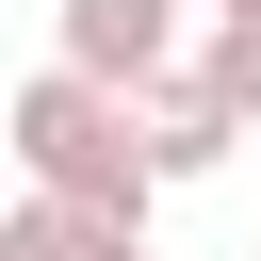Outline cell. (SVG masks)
<instances>
[{"label": "cell", "mask_w": 261, "mask_h": 261, "mask_svg": "<svg viewBox=\"0 0 261 261\" xmlns=\"http://www.w3.org/2000/svg\"><path fill=\"white\" fill-rule=\"evenodd\" d=\"M0 147L33 163V196L49 212H98V228H130L147 245V163H130V98H98V82H65V65H33L16 98H0Z\"/></svg>", "instance_id": "1"}, {"label": "cell", "mask_w": 261, "mask_h": 261, "mask_svg": "<svg viewBox=\"0 0 261 261\" xmlns=\"http://www.w3.org/2000/svg\"><path fill=\"white\" fill-rule=\"evenodd\" d=\"M228 147H245V130H228V98H212V65H196V49L130 82V163H147V179H212Z\"/></svg>", "instance_id": "2"}, {"label": "cell", "mask_w": 261, "mask_h": 261, "mask_svg": "<svg viewBox=\"0 0 261 261\" xmlns=\"http://www.w3.org/2000/svg\"><path fill=\"white\" fill-rule=\"evenodd\" d=\"M49 33H65L49 65L98 82V98H130L147 65H179V0H49Z\"/></svg>", "instance_id": "3"}, {"label": "cell", "mask_w": 261, "mask_h": 261, "mask_svg": "<svg viewBox=\"0 0 261 261\" xmlns=\"http://www.w3.org/2000/svg\"><path fill=\"white\" fill-rule=\"evenodd\" d=\"M0 261H147L130 228H98V212H49V196H16L0 212Z\"/></svg>", "instance_id": "4"}, {"label": "cell", "mask_w": 261, "mask_h": 261, "mask_svg": "<svg viewBox=\"0 0 261 261\" xmlns=\"http://www.w3.org/2000/svg\"><path fill=\"white\" fill-rule=\"evenodd\" d=\"M196 65H212V98H228V130H261V33H212Z\"/></svg>", "instance_id": "5"}, {"label": "cell", "mask_w": 261, "mask_h": 261, "mask_svg": "<svg viewBox=\"0 0 261 261\" xmlns=\"http://www.w3.org/2000/svg\"><path fill=\"white\" fill-rule=\"evenodd\" d=\"M212 33H261V0H212Z\"/></svg>", "instance_id": "6"}, {"label": "cell", "mask_w": 261, "mask_h": 261, "mask_svg": "<svg viewBox=\"0 0 261 261\" xmlns=\"http://www.w3.org/2000/svg\"><path fill=\"white\" fill-rule=\"evenodd\" d=\"M245 261H261V245H245Z\"/></svg>", "instance_id": "7"}]
</instances>
